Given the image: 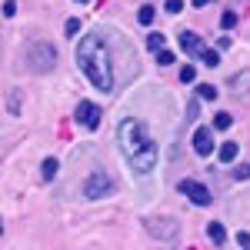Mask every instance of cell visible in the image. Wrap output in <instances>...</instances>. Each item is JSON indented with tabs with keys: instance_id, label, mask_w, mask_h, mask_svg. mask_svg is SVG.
Segmentation results:
<instances>
[{
	"instance_id": "cell-1",
	"label": "cell",
	"mask_w": 250,
	"mask_h": 250,
	"mask_svg": "<svg viewBox=\"0 0 250 250\" xmlns=\"http://www.w3.org/2000/svg\"><path fill=\"white\" fill-rule=\"evenodd\" d=\"M117 144H120L124 160H127L137 173H150L157 167V144L150 140L147 127H144V120L127 117V120L117 127Z\"/></svg>"
},
{
	"instance_id": "cell-2",
	"label": "cell",
	"mask_w": 250,
	"mask_h": 250,
	"mask_svg": "<svg viewBox=\"0 0 250 250\" xmlns=\"http://www.w3.org/2000/svg\"><path fill=\"white\" fill-rule=\"evenodd\" d=\"M77 63L97 90H104V94L114 90V63H110V50L100 34H87L77 43Z\"/></svg>"
},
{
	"instance_id": "cell-3",
	"label": "cell",
	"mask_w": 250,
	"mask_h": 250,
	"mask_svg": "<svg viewBox=\"0 0 250 250\" xmlns=\"http://www.w3.org/2000/svg\"><path fill=\"white\" fill-rule=\"evenodd\" d=\"M117 190V180L110 177L107 170H94L87 180H83V197H90V200H100V197H110Z\"/></svg>"
},
{
	"instance_id": "cell-4",
	"label": "cell",
	"mask_w": 250,
	"mask_h": 250,
	"mask_svg": "<svg viewBox=\"0 0 250 250\" xmlns=\"http://www.w3.org/2000/svg\"><path fill=\"white\" fill-rule=\"evenodd\" d=\"M27 60L34 63V70H37V74H43V70H50V67L57 63V50H54L50 43L37 40V43H30V50H27Z\"/></svg>"
},
{
	"instance_id": "cell-5",
	"label": "cell",
	"mask_w": 250,
	"mask_h": 250,
	"mask_svg": "<svg viewBox=\"0 0 250 250\" xmlns=\"http://www.w3.org/2000/svg\"><path fill=\"white\" fill-rule=\"evenodd\" d=\"M100 107H97L94 100H77V124L80 127H87V130H97L100 127Z\"/></svg>"
},
{
	"instance_id": "cell-6",
	"label": "cell",
	"mask_w": 250,
	"mask_h": 250,
	"mask_svg": "<svg viewBox=\"0 0 250 250\" xmlns=\"http://www.w3.org/2000/svg\"><path fill=\"white\" fill-rule=\"evenodd\" d=\"M180 193H184V197H190V200L197 204V207H207V204L213 200V197H210V190H207V187H204L200 180H193V177L180 180Z\"/></svg>"
},
{
	"instance_id": "cell-7",
	"label": "cell",
	"mask_w": 250,
	"mask_h": 250,
	"mask_svg": "<svg viewBox=\"0 0 250 250\" xmlns=\"http://www.w3.org/2000/svg\"><path fill=\"white\" fill-rule=\"evenodd\" d=\"M147 230L154 233L157 240H173L180 227H177V220H170V217H150L147 220Z\"/></svg>"
},
{
	"instance_id": "cell-8",
	"label": "cell",
	"mask_w": 250,
	"mask_h": 250,
	"mask_svg": "<svg viewBox=\"0 0 250 250\" xmlns=\"http://www.w3.org/2000/svg\"><path fill=\"white\" fill-rule=\"evenodd\" d=\"M193 150L200 157H207L213 150V130L210 127H197V130H193Z\"/></svg>"
},
{
	"instance_id": "cell-9",
	"label": "cell",
	"mask_w": 250,
	"mask_h": 250,
	"mask_svg": "<svg viewBox=\"0 0 250 250\" xmlns=\"http://www.w3.org/2000/svg\"><path fill=\"white\" fill-rule=\"evenodd\" d=\"M180 47H184L187 54H200V50H204V47H200V37H197L193 30H184V34H180Z\"/></svg>"
},
{
	"instance_id": "cell-10",
	"label": "cell",
	"mask_w": 250,
	"mask_h": 250,
	"mask_svg": "<svg viewBox=\"0 0 250 250\" xmlns=\"http://www.w3.org/2000/svg\"><path fill=\"white\" fill-rule=\"evenodd\" d=\"M237 150H240V144L237 140H227L220 150H217V157H220V164H230V160H237Z\"/></svg>"
},
{
	"instance_id": "cell-11",
	"label": "cell",
	"mask_w": 250,
	"mask_h": 250,
	"mask_svg": "<svg viewBox=\"0 0 250 250\" xmlns=\"http://www.w3.org/2000/svg\"><path fill=\"white\" fill-rule=\"evenodd\" d=\"M207 237H210L213 244H217V247H220V244H224V240H227V230H224V227H220V224H207Z\"/></svg>"
},
{
	"instance_id": "cell-12",
	"label": "cell",
	"mask_w": 250,
	"mask_h": 250,
	"mask_svg": "<svg viewBox=\"0 0 250 250\" xmlns=\"http://www.w3.org/2000/svg\"><path fill=\"white\" fill-rule=\"evenodd\" d=\"M40 170H43V180H54V177H57V170H60V164H57V160H54V157H47Z\"/></svg>"
},
{
	"instance_id": "cell-13",
	"label": "cell",
	"mask_w": 250,
	"mask_h": 250,
	"mask_svg": "<svg viewBox=\"0 0 250 250\" xmlns=\"http://www.w3.org/2000/svg\"><path fill=\"white\" fill-rule=\"evenodd\" d=\"M164 40H167V37H164L160 30H154V34H147V47L157 54V50H164Z\"/></svg>"
},
{
	"instance_id": "cell-14",
	"label": "cell",
	"mask_w": 250,
	"mask_h": 250,
	"mask_svg": "<svg viewBox=\"0 0 250 250\" xmlns=\"http://www.w3.org/2000/svg\"><path fill=\"white\" fill-rule=\"evenodd\" d=\"M197 97H200V100H217V87H213V83H200V87H197Z\"/></svg>"
},
{
	"instance_id": "cell-15",
	"label": "cell",
	"mask_w": 250,
	"mask_h": 250,
	"mask_svg": "<svg viewBox=\"0 0 250 250\" xmlns=\"http://www.w3.org/2000/svg\"><path fill=\"white\" fill-rule=\"evenodd\" d=\"M233 124V117L227 114V110H220V114L213 117V127H217V130H227V127H230Z\"/></svg>"
},
{
	"instance_id": "cell-16",
	"label": "cell",
	"mask_w": 250,
	"mask_h": 250,
	"mask_svg": "<svg viewBox=\"0 0 250 250\" xmlns=\"http://www.w3.org/2000/svg\"><path fill=\"white\" fill-rule=\"evenodd\" d=\"M200 60H204L207 67H217V63H220V54H217V50H200Z\"/></svg>"
},
{
	"instance_id": "cell-17",
	"label": "cell",
	"mask_w": 250,
	"mask_h": 250,
	"mask_svg": "<svg viewBox=\"0 0 250 250\" xmlns=\"http://www.w3.org/2000/svg\"><path fill=\"white\" fill-rule=\"evenodd\" d=\"M137 20H140L144 27H150V23H154V7H140V14H137Z\"/></svg>"
},
{
	"instance_id": "cell-18",
	"label": "cell",
	"mask_w": 250,
	"mask_h": 250,
	"mask_svg": "<svg viewBox=\"0 0 250 250\" xmlns=\"http://www.w3.org/2000/svg\"><path fill=\"white\" fill-rule=\"evenodd\" d=\"M220 27H224V30L237 27V14H233V10H224V17H220Z\"/></svg>"
},
{
	"instance_id": "cell-19",
	"label": "cell",
	"mask_w": 250,
	"mask_h": 250,
	"mask_svg": "<svg viewBox=\"0 0 250 250\" xmlns=\"http://www.w3.org/2000/svg\"><path fill=\"white\" fill-rule=\"evenodd\" d=\"M164 10H167V14H180V10H184V0H167Z\"/></svg>"
},
{
	"instance_id": "cell-20",
	"label": "cell",
	"mask_w": 250,
	"mask_h": 250,
	"mask_svg": "<svg viewBox=\"0 0 250 250\" xmlns=\"http://www.w3.org/2000/svg\"><path fill=\"white\" fill-rule=\"evenodd\" d=\"M63 30H67V37H77V34H80V20L77 17L67 20V27H63Z\"/></svg>"
},
{
	"instance_id": "cell-21",
	"label": "cell",
	"mask_w": 250,
	"mask_h": 250,
	"mask_svg": "<svg viewBox=\"0 0 250 250\" xmlns=\"http://www.w3.org/2000/svg\"><path fill=\"white\" fill-rule=\"evenodd\" d=\"M193 77H197V70H193L190 63H187V67L180 70V80H184V83H193Z\"/></svg>"
},
{
	"instance_id": "cell-22",
	"label": "cell",
	"mask_w": 250,
	"mask_h": 250,
	"mask_svg": "<svg viewBox=\"0 0 250 250\" xmlns=\"http://www.w3.org/2000/svg\"><path fill=\"white\" fill-rule=\"evenodd\" d=\"M233 177H237V180H247L250 177V164H240V167L233 170Z\"/></svg>"
},
{
	"instance_id": "cell-23",
	"label": "cell",
	"mask_w": 250,
	"mask_h": 250,
	"mask_svg": "<svg viewBox=\"0 0 250 250\" xmlns=\"http://www.w3.org/2000/svg\"><path fill=\"white\" fill-rule=\"evenodd\" d=\"M17 14V3L14 0H3V17H14Z\"/></svg>"
},
{
	"instance_id": "cell-24",
	"label": "cell",
	"mask_w": 250,
	"mask_h": 250,
	"mask_svg": "<svg viewBox=\"0 0 250 250\" xmlns=\"http://www.w3.org/2000/svg\"><path fill=\"white\" fill-rule=\"evenodd\" d=\"M157 63H173V54L170 50H160V54H157Z\"/></svg>"
},
{
	"instance_id": "cell-25",
	"label": "cell",
	"mask_w": 250,
	"mask_h": 250,
	"mask_svg": "<svg viewBox=\"0 0 250 250\" xmlns=\"http://www.w3.org/2000/svg\"><path fill=\"white\" fill-rule=\"evenodd\" d=\"M230 83H233V87H247V83H250V74H240V77H233Z\"/></svg>"
},
{
	"instance_id": "cell-26",
	"label": "cell",
	"mask_w": 250,
	"mask_h": 250,
	"mask_svg": "<svg viewBox=\"0 0 250 250\" xmlns=\"http://www.w3.org/2000/svg\"><path fill=\"white\" fill-rule=\"evenodd\" d=\"M197 110H200V104H197V100H190V104H187V120H193V117H197Z\"/></svg>"
},
{
	"instance_id": "cell-27",
	"label": "cell",
	"mask_w": 250,
	"mask_h": 250,
	"mask_svg": "<svg viewBox=\"0 0 250 250\" xmlns=\"http://www.w3.org/2000/svg\"><path fill=\"white\" fill-rule=\"evenodd\" d=\"M237 244H244V247H250V233H237Z\"/></svg>"
},
{
	"instance_id": "cell-28",
	"label": "cell",
	"mask_w": 250,
	"mask_h": 250,
	"mask_svg": "<svg viewBox=\"0 0 250 250\" xmlns=\"http://www.w3.org/2000/svg\"><path fill=\"white\" fill-rule=\"evenodd\" d=\"M207 3H210V0H193V7H207Z\"/></svg>"
},
{
	"instance_id": "cell-29",
	"label": "cell",
	"mask_w": 250,
	"mask_h": 250,
	"mask_svg": "<svg viewBox=\"0 0 250 250\" xmlns=\"http://www.w3.org/2000/svg\"><path fill=\"white\" fill-rule=\"evenodd\" d=\"M80 3H87V0H80Z\"/></svg>"
}]
</instances>
